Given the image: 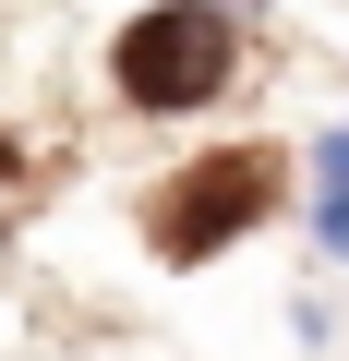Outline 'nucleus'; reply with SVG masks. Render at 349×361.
<instances>
[{
    "instance_id": "f257e3e1",
    "label": "nucleus",
    "mask_w": 349,
    "mask_h": 361,
    "mask_svg": "<svg viewBox=\"0 0 349 361\" xmlns=\"http://www.w3.org/2000/svg\"><path fill=\"white\" fill-rule=\"evenodd\" d=\"M229 61H241V13H217V0H157V13H133V25H121V49H109L121 97H133V109H157V121L205 109V97L229 85Z\"/></svg>"
},
{
    "instance_id": "f03ea898",
    "label": "nucleus",
    "mask_w": 349,
    "mask_h": 361,
    "mask_svg": "<svg viewBox=\"0 0 349 361\" xmlns=\"http://www.w3.org/2000/svg\"><path fill=\"white\" fill-rule=\"evenodd\" d=\"M253 205H265V157L193 169L181 193L157 205V241H169V253H217V241H241V229H253Z\"/></svg>"
},
{
    "instance_id": "7ed1b4c3",
    "label": "nucleus",
    "mask_w": 349,
    "mask_h": 361,
    "mask_svg": "<svg viewBox=\"0 0 349 361\" xmlns=\"http://www.w3.org/2000/svg\"><path fill=\"white\" fill-rule=\"evenodd\" d=\"M217 13H241V0H217Z\"/></svg>"
}]
</instances>
